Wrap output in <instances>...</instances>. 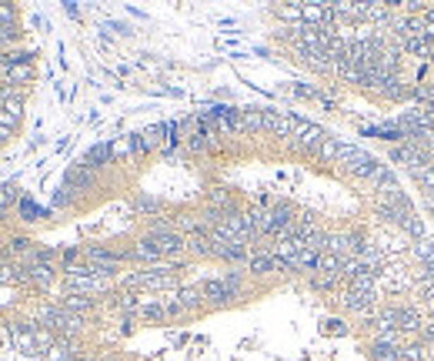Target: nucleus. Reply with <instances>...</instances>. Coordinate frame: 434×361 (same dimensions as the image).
<instances>
[{"instance_id": "5", "label": "nucleus", "mask_w": 434, "mask_h": 361, "mask_svg": "<svg viewBox=\"0 0 434 361\" xmlns=\"http://www.w3.org/2000/svg\"><path fill=\"white\" fill-rule=\"evenodd\" d=\"M90 184H94V171L84 168V164H70L64 174V188L67 191H87Z\"/></svg>"}, {"instance_id": "16", "label": "nucleus", "mask_w": 434, "mask_h": 361, "mask_svg": "<svg viewBox=\"0 0 434 361\" xmlns=\"http://www.w3.org/2000/svg\"><path fill=\"white\" fill-rule=\"evenodd\" d=\"M421 314L414 308H397V331H421Z\"/></svg>"}, {"instance_id": "23", "label": "nucleus", "mask_w": 434, "mask_h": 361, "mask_svg": "<svg viewBox=\"0 0 434 361\" xmlns=\"http://www.w3.org/2000/svg\"><path fill=\"white\" fill-rule=\"evenodd\" d=\"M334 284H337V274H328V271H314L311 274V288L314 291H331Z\"/></svg>"}, {"instance_id": "7", "label": "nucleus", "mask_w": 434, "mask_h": 361, "mask_svg": "<svg viewBox=\"0 0 434 361\" xmlns=\"http://www.w3.org/2000/svg\"><path fill=\"white\" fill-rule=\"evenodd\" d=\"M111 157H114V144H94L87 154H84V161H80V164L94 171V168H104V164H111Z\"/></svg>"}, {"instance_id": "25", "label": "nucleus", "mask_w": 434, "mask_h": 361, "mask_svg": "<svg viewBox=\"0 0 434 361\" xmlns=\"http://www.w3.org/2000/svg\"><path fill=\"white\" fill-rule=\"evenodd\" d=\"M221 281H224V288H228V295H230V298L241 295V288H244V274H241V271H230V274H224Z\"/></svg>"}, {"instance_id": "13", "label": "nucleus", "mask_w": 434, "mask_h": 361, "mask_svg": "<svg viewBox=\"0 0 434 361\" xmlns=\"http://www.w3.org/2000/svg\"><path fill=\"white\" fill-rule=\"evenodd\" d=\"M411 178L418 180V188L424 194H434V161L428 164H418V168H411Z\"/></svg>"}, {"instance_id": "20", "label": "nucleus", "mask_w": 434, "mask_h": 361, "mask_svg": "<svg viewBox=\"0 0 434 361\" xmlns=\"http://www.w3.org/2000/svg\"><path fill=\"white\" fill-rule=\"evenodd\" d=\"M201 295L211 298L214 305H224V301H230V295H228V288H224V281H204V284H201Z\"/></svg>"}, {"instance_id": "28", "label": "nucleus", "mask_w": 434, "mask_h": 361, "mask_svg": "<svg viewBox=\"0 0 434 361\" xmlns=\"http://www.w3.org/2000/svg\"><path fill=\"white\" fill-rule=\"evenodd\" d=\"M401 361H424V348H421V345L401 348Z\"/></svg>"}, {"instance_id": "10", "label": "nucleus", "mask_w": 434, "mask_h": 361, "mask_svg": "<svg viewBox=\"0 0 434 361\" xmlns=\"http://www.w3.org/2000/svg\"><path fill=\"white\" fill-rule=\"evenodd\" d=\"M374 168H378V161H374L368 151H361V147H358V154H354V157H351V161L345 164V171H347V174H354V178H368Z\"/></svg>"}, {"instance_id": "11", "label": "nucleus", "mask_w": 434, "mask_h": 361, "mask_svg": "<svg viewBox=\"0 0 434 361\" xmlns=\"http://www.w3.org/2000/svg\"><path fill=\"white\" fill-rule=\"evenodd\" d=\"M364 184H368V188H374V191H384V188H391V184H397V180H395L391 164H378V168L364 178Z\"/></svg>"}, {"instance_id": "21", "label": "nucleus", "mask_w": 434, "mask_h": 361, "mask_svg": "<svg viewBox=\"0 0 434 361\" xmlns=\"http://www.w3.org/2000/svg\"><path fill=\"white\" fill-rule=\"evenodd\" d=\"M130 258H137V261H161V251L154 247L151 238H144V241H137V245H134Z\"/></svg>"}, {"instance_id": "18", "label": "nucleus", "mask_w": 434, "mask_h": 361, "mask_svg": "<svg viewBox=\"0 0 434 361\" xmlns=\"http://www.w3.org/2000/svg\"><path fill=\"white\" fill-rule=\"evenodd\" d=\"M174 301H178L180 308H184V314H187V311H194L201 301H204V295H201V288H180Z\"/></svg>"}, {"instance_id": "26", "label": "nucleus", "mask_w": 434, "mask_h": 361, "mask_svg": "<svg viewBox=\"0 0 434 361\" xmlns=\"http://www.w3.org/2000/svg\"><path fill=\"white\" fill-rule=\"evenodd\" d=\"M17 197H20V191H17L13 184H4V188H0V211L7 214V211H11V204L17 201Z\"/></svg>"}, {"instance_id": "3", "label": "nucleus", "mask_w": 434, "mask_h": 361, "mask_svg": "<svg viewBox=\"0 0 434 361\" xmlns=\"http://www.w3.org/2000/svg\"><path fill=\"white\" fill-rule=\"evenodd\" d=\"M174 278L167 268H151V271H137L128 278V288H147V291H161V288H170Z\"/></svg>"}, {"instance_id": "30", "label": "nucleus", "mask_w": 434, "mask_h": 361, "mask_svg": "<svg viewBox=\"0 0 434 361\" xmlns=\"http://www.w3.org/2000/svg\"><path fill=\"white\" fill-rule=\"evenodd\" d=\"M20 214H24L27 221H34V214H37V207H34V201H30V197H24V204H20Z\"/></svg>"}, {"instance_id": "32", "label": "nucleus", "mask_w": 434, "mask_h": 361, "mask_svg": "<svg viewBox=\"0 0 434 361\" xmlns=\"http://www.w3.org/2000/svg\"><path fill=\"white\" fill-rule=\"evenodd\" d=\"M11 130H13V128H7V124H0V144H4V141H11Z\"/></svg>"}, {"instance_id": "1", "label": "nucleus", "mask_w": 434, "mask_h": 361, "mask_svg": "<svg viewBox=\"0 0 434 361\" xmlns=\"http://www.w3.org/2000/svg\"><path fill=\"white\" fill-rule=\"evenodd\" d=\"M84 258H87V264L101 278H111L117 268H120V261L128 258V255H120V251H111V247H101V245H94V247H84Z\"/></svg>"}, {"instance_id": "8", "label": "nucleus", "mask_w": 434, "mask_h": 361, "mask_svg": "<svg viewBox=\"0 0 434 361\" xmlns=\"http://www.w3.org/2000/svg\"><path fill=\"white\" fill-rule=\"evenodd\" d=\"M237 130H244V134L264 130V111H261V107H241V117H237Z\"/></svg>"}, {"instance_id": "31", "label": "nucleus", "mask_w": 434, "mask_h": 361, "mask_svg": "<svg viewBox=\"0 0 434 361\" xmlns=\"http://www.w3.org/2000/svg\"><path fill=\"white\" fill-rule=\"evenodd\" d=\"M421 341L424 345H434V324H424L421 328Z\"/></svg>"}, {"instance_id": "22", "label": "nucleus", "mask_w": 434, "mask_h": 361, "mask_svg": "<svg viewBox=\"0 0 434 361\" xmlns=\"http://www.w3.org/2000/svg\"><path fill=\"white\" fill-rule=\"evenodd\" d=\"M64 308L74 311V314H84V311L94 308V298H87V295H67L64 298Z\"/></svg>"}, {"instance_id": "24", "label": "nucleus", "mask_w": 434, "mask_h": 361, "mask_svg": "<svg viewBox=\"0 0 434 361\" xmlns=\"http://www.w3.org/2000/svg\"><path fill=\"white\" fill-rule=\"evenodd\" d=\"M341 144H345V141H337V137H324V144L318 147V157H324V161H337Z\"/></svg>"}, {"instance_id": "6", "label": "nucleus", "mask_w": 434, "mask_h": 361, "mask_svg": "<svg viewBox=\"0 0 434 361\" xmlns=\"http://www.w3.org/2000/svg\"><path fill=\"white\" fill-rule=\"evenodd\" d=\"M371 361H401V345H397V338H374V345H371Z\"/></svg>"}, {"instance_id": "4", "label": "nucleus", "mask_w": 434, "mask_h": 361, "mask_svg": "<svg viewBox=\"0 0 434 361\" xmlns=\"http://www.w3.org/2000/svg\"><path fill=\"white\" fill-rule=\"evenodd\" d=\"M345 308L361 314V318H371L374 314V291H364V288H347L345 291Z\"/></svg>"}, {"instance_id": "2", "label": "nucleus", "mask_w": 434, "mask_h": 361, "mask_svg": "<svg viewBox=\"0 0 434 361\" xmlns=\"http://www.w3.org/2000/svg\"><path fill=\"white\" fill-rule=\"evenodd\" d=\"M324 137H328V134H324V128H318V124H301V128H297V134H294L291 137V147L294 151H301V154H318V147L321 144H324Z\"/></svg>"}, {"instance_id": "17", "label": "nucleus", "mask_w": 434, "mask_h": 361, "mask_svg": "<svg viewBox=\"0 0 434 361\" xmlns=\"http://www.w3.org/2000/svg\"><path fill=\"white\" fill-rule=\"evenodd\" d=\"M397 228L408 234V238H414V241H421V238H424V221L418 218L414 211H408V214L401 218V224H397Z\"/></svg>"}, {"instance_id": "29", "label": "nucleus", "mask_w": 434, "mask_h": 361, "mask_svg": "<svg viewBox=\"0 0 434 361\" xmlns=\"http://www.w3.org/2000/svg\"><path fill=\"white\" fill-rule=\"evenodd\" d=\"M13 13L17 11H13L11 4H0V24H13Z\"/></svg>"}, {"instance_id": "15", "label": "nucleus", "mask_w": 434, "mask_h": 361, "mask_svg": "<svg viewBox=\"0 0 434 361\" xmlns=\"http://www.w3.org/2000/svg\"><path fill=\"white\" fill-rule=\"evenodd\" d=\"M0 80H4V84H13V87H20V84H30V80H34V67H30V64H17L13 71L0 74Z\"/></svg>"}, {"instance_id": "27", "label": "nucleus", "mask_w": 434, "mask_h": 361, "mask_svg": "<svg viewBox=\"0 0 434 361\" xmlns=\"http://www.w3.org/2000/svg\"><path fill=\"white\" fill-rule=\"evenodd\" d=\"M134 207H137V211H144V214H154V211L161 207V201H157V197H151V194H141V197L134 201Z\"/></svg>"}, {"instance_id": "33", "label": "nucleus", "mask_w": 434, "mask_h": 361, "mask_svg": "<svg viewBox=\"0 0 434 361\" xmlns=\"http://www.w3.org/2000/svg\"><path fill=\"white\" fill-rule=\"evenodd\" d=\"M70 361H90V358H84V355H77V358H70Z\"/></svg>"}, {"instance_id": "9", "label": "nucleus", "mask_w": 434, "mask_h": 361, "mask_svg": "<svg viewBox=\"0 0 434 361\" xmlns=\"http://www.w3.org/2000/svg\"><path fill=\"white\" fill-rule=\"evenodd\" d=\"M24 271H27V281L37 284V288H51V284H54V268H51V264H37V261H27Z\"/></svg>"}, {"instance_id": "14", "label": "nucleus", "mask_w": 434, "mask_h": 361, "mask_svg": "<svg viewBox=\"0 0 434 361\" xmlns=\"http://www.w3.org/2000/svg\"><path fill=\"white\" fill-rule=\"evenodd\" d=\"M187 251L197 258H211V234L207 231H194L187 234Z\"/></svg>"}, {"instance_id": "12", "label": "nucleus", "mask_w": 434, "mask_h": 361, "mask_svg": "<svg viewBox=\"0 0 434 361\" xmlns=\"http://www.w3.org/2000/svg\"><path fill=\"white\" fill-rule=\"evenodd\" d=\"M27 271L20 261H0V284H24Z\"/></svg>"}, {"instance_id": "19", "label": "nucleus", "mask_w": 434, "mask_h": 361, "mask_svg": "<svg viewBox=\"0 0 434 361\" xmlns=\"http://www.w3.org/2000/svg\"><path fill=\"white\" fill-rule=\"evenodd\" d=\"M137 314H141L144 322H164L167 308H164V301H144L141 308H137Z\"/></svg>"}]
</instances>
